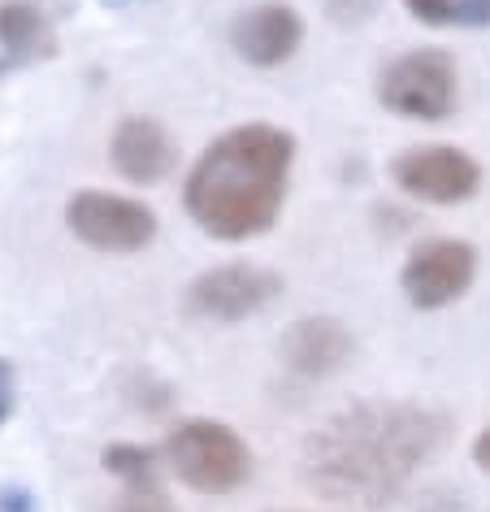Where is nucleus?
<instances>
[{
	"label": "nucleus",
	"mask_w": 490,
	"mask_h": 512,
	"mask_svg": "<svg viewBox=\"0 0 490 512\" xmlns=\"http://www.w3.org/2000/svg\"><path fill=\"white\" fill-rule=\"evenodd\" d=\"M447 439V417L425 404L360 400L326 417L300 447L308 491L339 504L378 508L412 482Z\"/></svg>",
	"instance_id": "1"
},
{
	"label": "nucleus",
	"mask_w": 490,
	"mask_h": 512,
	"mask_svg": "<svg viewBox=\"0 0 490 512\" xmlns=\"http://www.w3.org/2000/svg\"><path fill=\"white\" fill-rule=\"evenodd\" d=\"M291 161L295 139L282 126L252 122L217 135L183 183L187 217L222 243L265 235L287 200Z\"/></svg>",
	"instance_id": "2"
},
{
	"label": "nucleus",
	"mask_w": 490,
	"mask_h": 512,
	"mask_svg": "<svg viewBox=\"0 0 490 512\" xmlns=\"http://www.w3.org/2000/svg\"><path fill=\"white\" fill-rule=\"evenodd\" d=\"M161 456L174 469V478L200 495H230L252 478L248 443L239 439V430H230L226 421H213V417L178 421L165 434Z\"/></svg>",
	"instance_id": "3"
},
{
	"label": "nucleus",
	"mask_w": 490,
	"mask_h": 512,
	"mask_svg": "<svg viewBox=\"0 0 490 512\" xmlns=\"http://www.w3.org/2000/svg\"><path fill=\"white\" fill-rule=\"evenodd\" d=\"M378 100L399 118L443 122L456 109V61L443 48H412L382 70Z\"/></svg>",
	"instance_id": "4"
},
{
	"label": "nucleus",
	"mask_w": 490,
	"mask_h": 512,
	"mask_svg": "<svg viewBox=\"0 0 490 512\" xmlns=\"http://www.w3.org/2000/svg\"><path fill=\"white\" fill-rule=\"evenodd\" d=\"M66 226L74 239L96 252H144L157 239V213L144 200L113 196V191H74L66 204Z\"/></svg>",
	"instance_id": "5"
},
{
	"label": "nucleus",
	"mask_w": 490,
	"mask_h": 512,
	"mask_svg": "<svg viewBox=\"0 0 490 512\" xmlns=\"http://www.w3.org/2000/svg\"><path fill=\"white\" fill-rule=\"evenodd\" d=\"M477 278V248L464 239H425L408 252L404 270H399V287L412 309L434 313L456 304Z\"/></svg>",
	"instance_id": "6"
},
{
	"label": "nucleus",
	"mask_w": 490,
	"mask_h": 512,
	"mask_svg": "<svg viewBox=\"0 0 490 512\" xmlns=\"http://www.w3.org/2000/svg\"><path fill=\"white\" fill-rule=\"evenodd\" d=\"M282 278L261 265H217L187 287V309L204 322H248L278 300Z\"/></svg>",
	"instance_id": "7"
},
{
	"label": "nucleus",
	"mask_w": 490,
	"mask_h": 512,
	"mask_svg": "<svg viewBox=\"0 0 490 512\" xmlns=\"http://www.w3.org/2000/svg\"><path fill=\"white\" fill-rule=\"evenodd\" d=\"M399 191L425 204H464L482 187V165L456 144H425L399 152L391 165Z\"/></svg>",
	"instance_id": "8"
},
{
	"label": "nucleus",
	"mask_w": 490,
	"mask_h": 512,
	"mask_svg": "<svg viewBox=\"0 0 490 512\" xmlns=\"http://www.w3.org/2000/svg\"><path fill=\"white\" fill-rule=\"evenodd\" d=\"M300 44H304V22L282 0L243 9L235 27H230V48L239 53V61H248L256 70H274L282 61H291Z\"/></svg>",
	"instance_id": "9"
},
{
	"label": "nucleus",
	"mask_w": 490,
	"mask_h": 512,
	"mask_svg": "<svg viewBox=\"0 0 490 512\" xmlns=\"http://www.w3.org/2000/svg\"><path fill=\"white\" fill-rule=\"evenodd\" d=\"M109 157H113V170H118L126 183L152 187L174 170L178 148L157 118H122L109 139Z\"/></svg>",
	"instance_id": "10"
},
{
	"label": "nucleus",
	"mask_w": 490,
	"mask_h": 512,
	"mask_svg": "<svg viewBox=\"0 0 490 512\" xmlns=\"http://www.w3.org/2000/svg\"><path fill=\"white\" fill-rule=\"evenodd\" d=\"M352 356V335L339 317H300L282 335V361L300 378H326L347 365Z\"/></svg>",
	"instance_id": "11"
},
{
	"label": "nucleus",
	"mask_w": 490,
	"mask_h": 512,
	"mask_svg": "<svg viewBox=\"0 0 490 512\" xmlns=\"http://www.w3.org/2000/svg\"><path fill=\"white\" fill-rule=\"evenodd\" d=\"M0 48L14 57H40L53 53V31L44 14L27 0H5L0 5Z\"/></svg>",
	"instance_id": "12"
},
{
	"label": "nucleus",
	"mask_w": 490,
	"mask_h": 512,
	"mask_svg": "<svg viewBox=\"0 0 490 512\" xmlns=\"http://www.w3.org/2000/svg\"><path fill=\"white\" fill-rule=\"evenodd\" d=\"M404 9L430 27H490V0H404Z\"/></svg>",
	"instance_id": "13"
},
{
	"label": "nucleus",
	"mask_w": 490,
	"mask_h": 512,
	"mask_svg": "<svg viewBox=\"0 0 490 512\" xmlns=\"http://www.w3.org/2000/svg\"><path fill=\"white\" fill-rule=\"evenodd\" d=\"M105 469L118 473V478L131 486V482H157V452L152 447H135V443H113L105 447Z\"/></svg>",
	"instance_id": "14"
},
{
	"label": "nucleus",
	"mask_w": 490,
	"mask_h": 512,
	"mask_svg": "<svg viewBox=\"0 0 490 512\" xmlns=\"http://www.w3.org/2000/svg\"><path fill=\"white\" fill-rule=\"evenodd\" d=\"M113 512H178V508L170 504V495L161 491V482H131Z\"/></svg>",
	"instance_id": "15"
},
{
	"label": "nucleus",
	"mask_w": 490,
	"mask_h": 512,
	"mask_svg": "<svg viewBox=\"0 0 490 512\" xmlns=\"http://www.w3.org/2000/svg\"><path fill=\"white\" fill-rule=\"evenodd\" d=\"M14 413V369L0 361V421Z\"/></svg>",
	"instance_id": "16"
},
{
	"label": "nucleus",
	"mask_w": 490,
	"mask_h": 512,
	"mask_svg": "<svg viewBox=\"0 0 490 512\" xmlns=\"http://www.w3.org/2000/svg\"><path fill=\"white\" fill-rule=\"evenodd\" d=\"M473 460H477V465H482V469L490 473V426H486V430L473 439Z\"/></svg>",
	"instance_id": "17"
}]
</instances>
